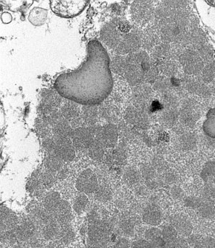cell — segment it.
Listing matches in <instances>:
<instances>
[{
	"label": "cell",
	"instance_id": "obj_1",
	"mask_svg": "<svg viewBox=\"0 0 215 248\" xmlns=\"http://www.w3.org/2000/svg\"><path fill=\"white\" fill-rule=\"evenodd\" d=\"M54 86L63 97L78 104L102 103L113 87L110 60L102 44L96 39L90 41L86 61L77 70L59 76Z\"/></svg>",
	"mask_w": 215,
	"mask_h": 248
},
{
	"label": "cell",
	"instance_id": "obj_2",
	"mask_svg": "<svg viewBox=\"0 0 215 248\" xmlns=\"http://www.w3.org/2000/svg\"><path fill=\"white\" fill-rule=\"evenodd\" d=\"M140 32L129 22L115 18L104 25L101 31V39L116 55L134 54L141 44Z\"/></svg>",
	"mask_w": 215,
	"mask_h": 248
},
{
	"label": "cell",
	"instance_id": "obj_3",
	"mask_svg": "<svg viewBox=\"0 0 215 248\" xmlns=\"http://www.w3.org/2000/svg\"><path fill=\"white\" fill-rule=\"evenodd\" d=\"M148 58L147 54L135 52L126 56V66L124 78L131 85H136L143 80L147 73Z\"/></svg>",
	"mask_w": 215,
	"mask_h": 248
},
{
	"label": "cell",
	"instance_id": "obj_4",
	"mask_svg": "<svg viewBox=\"0 0 215 248\" xmlns=\"http://www.w3.org/2000/svg\"><path fill=\"white\" fill-rule=\"evenodd\" d=\"M88 4V1L80 0H64L51 1V8L61 17H73L80 14Z\"/></svg>",
	"mask_w": 215,
	"mask_h": 248
},
{
	"label": "cell",
	"instance_id": "obj_5",
	"mask_svg": "<svg viewBox=\"0 0 215 248\" xmlns=\"http://www.w3.org/2000/svg\"><path fill=\"white\" fill-rule=\"evenodd\" d=\"M63 118L71 124L73 129L85 126L82 117V107L76 102L65 99L60 108Z\"/></svg>",
	"mask_w": 215,
	"mask_h": 248
},
{
	"label": "cell",
	"instance_id": "obj_6",
	"mask_svg": "<svg viewBox=\"0 0 215 248\" xmlns=\"http://www.w3.org/2000/svg\"><path fill=\"white\" fill-rule=\"evenodd\" d=\"M129 85L125 78L117 75L113 76V90L109 97L121 107L132 97Z\"/></svg>",
	"mask_w": 215,
	"mask_h": 248
},
{
	"label": "cell",
	"instance_id": "obj_7",
	"mask_svg": "<svg viewBox=\"0 0 215 248\" xmlns=\"http://www.w3.org/2000/svg\"><path fill=\"white\" fill-rule=\"evenodd\" d=\"M76 188L79 193L91 194L98 188V178L93 171L86 169L82 171L76 181Z\"/></svg>",
	"mask_w": 215,
	"mask_h": 248
},
{
	"label": "cell",
	"instance_id": "obj_8",
	"mask_svg": "<svg viewBox=\"0 0 215 248\" xmlns=\"http://www.w3.org/2000/svg\"><path fill=\"white\" fill-rule=\"evenodd\" d=\"M121 108L122 107L120 106L108 97L100 104V116L104 118L108 124H115L119 122L123 116Z\"/></svg>",
	"mask_w": 215,
	"mask_h": 248
},
{
	"label": "cell",
	"instance_id": "obj_9",
	"mask_svg": "<svg viewBox=\"0 0 215 248\" xmlns=\"http://www.w3.org/2000/svg\"><path fill=\"white\" fill-rule=\"evenodd\" d=\"M70 140L76 150L83 151L88 150L94 137L88 127L82 126L73 130Z\"/></svg>",
	"mask_w": 215,
	"mask_h": 248
},
{
	"label": "cell",
	"instance_id": "obj_10",
	"mask_svg": "<svg viewBox=\"0 0 215 248\" xmlns=\"http://www.w3.org/2000/svg\"><path fill=\"white\" fill-rule=\"evenodd\" d=\"M54 153L63 162H71L76 155V149L70 138L56 139Z\"/></svg>",
	"mask_w": 215,
	"mask_h": 248
},
{
	"label": "cell",
	"instance_id": "obj_11",
	"mask_svg": "<svg viewBox=\"0 0 215 248\" xmlns=\"http://www.w3.org/2000/svg\"><path fill=\"white\" fill-rule=\"evenodd\" d=\"M131 13L137 24H144L150 20L153 9L148 1H135L131 7Z\"/></svg>",
	"mask_w": 215,
	"mask_h": 248
},
{
	"label": "cell",
	"instance_id": "obj_12",
	"mask_svg": "<svg viewBox=\"0 0 215 248\" xmlns=\"http://www.w3.org/2000/svg\"><path fill=\"white\" fill-rule=\"evenodd\" d=\"M37 111L38 118L49 124L51 126L64 119L60 109L56 108L42 101L38 105Z\"/></svg>",
	"mask_w": 215,
	"mask_h": 248
},
{
	"label": "cell",
	"instance_id": "obj_13",
	"mask_svg": "<svg viewBox=\"0 0 215 248\" xmlns=\"http://www.w3.org/2000/svg\"><path fill=\"white\" fill-rule=\"evenodd\" d=\"M119 129L117 125L113 124H108L101 128L99 140L102 141L106 148L113 149L116 147L119 140Z\"/></svg>",
	"mask_w": 215,
	"mask_h": 248
},
{
	"label": "cell",
	"instance_id": "obj_14",
	"mask_svg": "<svg viewBox=\"0 0 215 248\" xmlns=\"http://www.w3.org/2000/svg\"><path fill=\"white\" fill-rule=\"evenodd\" d=\"M123 117L126 123L139 128H144L147 125V121L142 112L134 106H128L123 113Z\"/></svg>",
	"mask_w": 215,
	"mask_h": 248
},
{
	"label": "cell",
	"instance_id": "obj_15",
	"mask_svg": "<svg viewBox=\"0 0 215 248\" xmlns=\"http://www.w3.org/2000/svg\"><path fill=\"white\" fill-rule=\"evenodd\" d=\"M99 106L95 105H86L82 106V117L85 126L96 125L99 119Z\"/></svg>",
	"mask_w": 215,
	"mask_h": 248
},
{
	"label": "cell",
	"instance_id": "obj_16",
	"mask_svg": "<svg viewBox=\"0 0 215 248\" xmlns=\"http://www.w3.org/2000/svg\"><path fill=\"white\" fill-rule=\"evenodd\" d=\"M41 98L44 103L59 109L64 102L62 96L55 90L43 89L41 91Z\"/></svg>",
	"mask_w": 215,
	"mask_h": 248
},
{
	"label": "cell",
	"instance_id": "obj_17",
	"mask_svg": "<svg viewBox=\"0 0 215 248\" xmlns=\"http://www.w3.org/2000/svg\"><path fill=\"white\" fill-rule=\"evenodd\" d=\"M142 218H143L144 222L150 224V225H158L161 222V211L157 205H149L144 209Z\"/></svg>",
	"mask_w": 215,
	"mask_h": 248
},
{
	"label": "cell",
	"instance_id": "obj_18",
	"mask_svg": "<svg viewBox=\"0 0 215 248\" xmlns=\"http://www.w3.org/2000/svg\"><path fill=\"white\" fill-rule=\"evenodd\" d=\"M171 225L176 229L181 237H188L192 233V224L185 217L175 216L172 219Z\"/></svg>",
	"mask_w": 215,
	"mask_h": 248
},
{
	"label": "cell",
	"instance_id": "obj_19",
	"mask_svg": "<svg viewBox=\"0 0 215 248\" xmlns=\"http://www.w3.org/2000/svg\"><path fill=\"white\" fill-rule=\"evenodd\" d=\"M73 128L66 119H61L52 126V134L56 139L70 138L71 137Z\"/></svg>",
	"mask_w": 215,
	"mask_h": 248
},
{
	"label": "cell",
	"instance_id": "obj_20",
	"mask_svg": "<svg viewBox=\"0 0 215 248\" xmlns=\"http://www.w3.org/2000/svg\"><path fill=\"white\" fill-rule=\"evenodd\" d=\"M106 147L99 139H94L88 148V155L94 161H101L106 154Z\"/></svg>",
	"mask_w": 215,
	"mask_h": 248
},
{
	"label": "cell",
	"instance_id": "obj_21",
	"mask_svg": "<svg viewBox=\"0 0 215 248\" xmlns=\"http://www.w3.org/2000/svg\"><path fill=\"white\" fill-rule=\"evenodd\" d=\"M61 201V196L58 192H49L44 197L43 206L48 213H54Z\"/></svg>",
	"mask_w": 215,
	"mask_h": 248
},
{
	"label": "cell",
	"instance_id": "obj_22",
	"mask_svg": "<svg viewBox=\"0 0 215 248\" xmlns=\"http://www.w3.org/2000/svg\"><path fill=\"white\" fill-rule=\"evenodd\" d=\"M126 66V57L116 55L110 61V71L117 76L124 75Z\"/></svg>",
	"mask_w": 215,
	"mask_h": 248
},
{
	"label": "cell",
	"instance_id": "obj_23",
	"mask_svg": "<svg viewBox=\"0 0 215 248\" xmlns=\"http://www.w3.org/2000/svg\"><path fill=\"white\" fill-rule=\"evenodd\" d=\"M63 162H64L54 153H47L44 159V166L46 169L56 173L62 169Z\"/></svg>",
	"mask_w": 215,
	"mask_h": 248
},
{
	"label": "cell",
	"instance_id": "obj_24",
	"mask_svg": "<svg viewBox=\"0 0 215 248\" xmlns=\"http://www.w3.org/2000/svg\"><path fill=\"white\" fill-rule=\"evenodd\" d=\"M57 219L60 221H66L72 216V207L70 203L65 200H61L57 210L54 212Z\"/></svg>",
	"mask_w": 215,
	"mask_h": 248
},
{
	"label": "cell",
	"instance_id": "obj_25",
	"mask_svg": "<svg viewBox=\"0 0 215 248\" xmlns=\"http://www.w3.org/2000/svg\"><path fill=\"white\" fill-rule=\"evenodd\" d=\"M47 16H48V13L45 9L35 7L31 11L29 20L35 26H41L45 23Z\"/></svg>",
	"mask_w": 215,
	"mask_h": 248
},
{
	"label": "cell",
	"instance_id": "obj_26",
	"mask_svg": "<svg viewBox=\"0 0 215 248\" xmlns=\"http://www.w3.org/2000/svg\"><path fill=\"white\" fill-rule=\"evenodd\" d=\"M35 129L37 134L44 140L50 137L52 133V126L40 118H38L35 122Z\"/></svg>",
	"mask_w": 215,
	"mask_h": 248
},
{
	"label": "cell",
	"instance_id": "obj_27",
	"mask_svg": "<svg viewBox=\"0 0 215 248\" xmlns=\"http://www.w3.org/2000/svg\"><path fill=\"white\" fill-rule=\"evenodd\" d=\"M179 234L178 232L176 231V229L170 224V225H167L164 227L163 230H162V237H163L164 241L166 243H173L175 241L176 238L179 237Z\"/></svg>",
	"mask_w": 215,
	"mask_h": 248
},
{
	"label": "cell",
	"instance_id": "obj_28",
	"mask_svg": "<svg viewBox=\"0 0 215 248\" xmlns=\"http://www.w3.org/2000/svg\"><path fill=\"white\" fill-rule=\"evenodd\" d=\"M88 203V198L86 195L81 193L77 196L74 201L73 209L77 214H81L84 212Z\"/></svg>",
	"mask_w": 215,
	"mask_h": 248
},
{
	"label": "cell",
	"instance_id": "obj_29",
	"mask_svg": "<svg viewBox=\"0 0 215 248\" xmlns=\"http://www.w3.org/2000/svg\"><path fill=\"white\" fill-rule=\"evenodd\" d=\"M197 210L198 211L199 214L204 218L213 217L215 214V207L212 203H210L202 202Z\"/></svg>",
	"mask_w": 215,
	"mask_h": 248
},
{
	"label": "cell",
	"instance_id": "obj_30",
	"mask_svg": "<svg viewBox=\"0 0 215 248\" xmlns=\"http://www.w3.org/2000/svg\"><path fill=\"white\" fill-rule=\"evenodd\" d=\"M124 179L129 185H135L139 181V174L134 168H128L124 174Z\"/></svg>",
	"mask_w": 215,
	"mask_h": 248
},
{
	"label": "cell",
	"instance_id": "obj_31",
	"mask_svg": "<svg viewBox=\"0 0 215 248\" xmlns=\"http://www.w3.org/2000/svg\"><path fill=\"white\" fill-rule=\"evenodd\" d=\"M56 176L54 172L46 170L45 172H41V182L44 187H51L55 183Z\"/></svg>",
	"mask_w": 215,
	"mask_h": 248
},
{
	"label": "cell",
	"instance_id": "obj_32",
	"mask_svg": "<svg viewBox=\"0 0 215 248\" xmlns=\"http://www.w3.org/2000/svg\"><path fill=\"white\" fill-rule=\"evenodd\" d=\"M146 239L149 243L156 240V239L162 237V231L159 229L153 227V228L149 229L145 234Z\"/></svg>",
	"mask_w": 215,
	"mask_h": 248
},
{
	"label": "cell",
	"instance_id": "obj_33",
	"mask_svg": "<svg viewBox=\"0 0 215 248\" xmlns=\"http://www.w3.org/2000/svg\"><path fill=\"white\" fill-rule=\"evenodd\" d=\"M56 139L55 137H48V138L45 139L43 141L42 146L44 150L46 151L47 153H54V148H55Z\"/></svg>",
	"mask_w": 215,
	"mask_h": 248
},
{
	"label": "cell",
	"instance_id": "obj_34",
	"mask_svg": "<svg viewBox=\"0 0 215 248\" xmlns=\"http://www.w3.org/2000/svg\"><path fill=\"white\" fill-rule=\"evenodd\" d=\"M204 130L209 135L215 137V117H211L206 122Z\"/></svg>",
	"mask_w": 215,
	"mask_h": 248
},
{
	"label": "cell",
	"instance_id": "obj_35",
	"mask_svg": "<svg viewBox=\"0 0 215 248\" xmlns=\"http://www.w3.org/2000/svg\"><path fill=\"white\" fill-rule=\"evenodd\" d=\"M202 202V201L195 197H189L185 199V205L194 209H198Z\"/></svg>",
	"mask_w": 215,
	"mask_h": 248
},
{
	"label": "cell",
	"instance_id": "obj_36",
	"mask_svg": "<svg viewBox=\"0 0 215 248\" xmlns=\"http://www.w3.org/2000/svg\"><path fill=\"white\" fill-rule=\"evenodd\" d=\"M170 244L172 245L173 248H188V242H187L186 239L180 235L175 240V241H173Z\"/></svg>",
	"mask_w": 215,
	"mask_h": 248
},
{
	"label": "cell",
	"instance_id": "obj_37",
	"mask_svg": "<svg viewBox=\"0 0 215 248\" xmlns=\"http://www.w3.org/2000/svg\"><path fill=\"white\" fill-rule=\"evenodd\" d=\"M97 196L98 199L101 200L107 201L108 196H109V193L107 191L106 187H98V190H96Z\"/></svg>",
	"mask_w": 215,
	"mask_h": 248
},
{
	"label": "cell",
	"instance_id": "obj_38",
	"mask_svg": "<svg viewBox=\"0 0 215 248\" xmlns=\"http://www.w3.org/2000/svg\"><path fill=\"white\" fill-rule=\"evenodd\" d=\"M132 248H151V246L147 240H141L135 242Z\"/></svg>",
	"mask_w": 215,
	"mask_h": 248
},
{
	"label": "cell",
	"instance_id": "obj_39",
	"mask_svg": "<svg viewBox=\"0 0 215 248\" xmlns=\"http://www.w3.org/2000/svg\"><path fill=\"white\" fill-rule=\"evenodd\" d=\"M202 243L205 248H215V240L212 237H204Z\"/></svg>",
	"mask_w": 215,
	"mask_h": 248
},
{
	"label": "cell",
	"instance_id": "obj_40",
	"mask_svg": "<svg viewBox=\"0 0 215 248\" xmlns=\"http://www.w3.org/2000/svg\"><path fill=\"white\" fill-rule=\"evenodd\" d=\"M206 196L210 203H215V187H210V189L206 192Z\"/></svg>",
	"mask_w": 215,
	"mask_h": 248
},
{
	"label": "cell",
	"instance_id": "obj_41",
	"mask_svg": "<svg viewBox=\"0 0 215 248\" xmlns=\"http://www.w3.org/2000/svg\"><path fill=\"white\" fill-rule=\"evenodd\" d=\"M173 195H174L175 198L176 199H180V198H182V196H184L183 194L182 190L179 187H174L173 188Z\"/></svg>",
	"mask_w": 215,
	"mask_h": 248
},
{
	"label": "cell",
	"instance_id": "obj_42",
	"mask_svg": "<svg viewBox=\"0 0 215 248\" xmlns=\"http://www.w3.org/2000/svg\"><path fill=\"white\" fill-rule=\"evenodd\" d=\"M116 248H129V244L126 240H122L116 245Z\"/></svg>",
	"mask_w": 215,
	"mask_h": 248
},
{
	"label": "cell",
	"instance_id": "obj_43",
	"mask_svg": "<svg viewBox=\"0 0 215 248\" xmlns=\"http://www.w3.org/2000/svg\"><path fill=\"white\" fill-rule=\"evenodd\" d=\"M203 242V241H202ZM188 248H204V245L203 243H200V244L197 245V246H193V247H189Z\"/></svg>",
	"mask_w": 215,
	"mask_h": 248
},
{
	"label": "cell",
	"instance_id": "obj_44",
	"mask_svg": "<svg viewBox=\"0 0 215 248\" xmlns=\"http://www.w3.org/2000/svg\"><path fill=\"white\" fill-rule=\"evenodd\" d=\"M213 181H214L215 184V175L214 178H213Z\"/></svg>",
	"mask_w": 215,
	"mask_h": 248
}]
</instances>
